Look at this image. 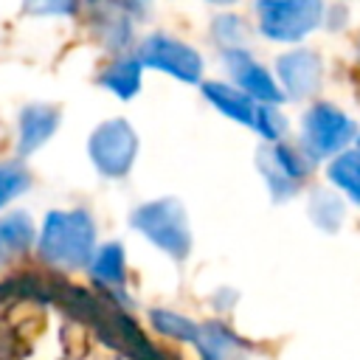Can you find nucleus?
Segmentation results:
<instances>
[{"mask_svg":"<svg viewBox=\"0 0 360 360\" xmlns=\"http://www.w3.org/2000/svg\"><path fill=\"white\" fill-rule=\"evenodd\" d=\"M37 248L39 256L53 267H84L96 253V222L84 208L48 211Z\"/></svg>","mask_w":360,"mask_h":360,"instance_id":"nucleus-1","label":"nucleus"},{"mask_svg":"<svg viewBox=\"0 0 360 360\" xmlns=\"http://www.w3.org/2000/svg\"><path fill=\"white\" fill-rule=\"evenodd\" d=\"M129 222L138 233H143L155 248L169 253L174 262H183L191 253L188 217H186V208L174 197H160V200L138 205Z\"/></svg>","mask_w":360,"mask_h":360,"instance_id":"nucleus-2","label":"nucleus"},{"mask_svg":"<svg viewBox=\"0 0 360 360\" xmlns=\"http://www.w3.org/2000/svg\"><path fill=\"white\" fill-rule=\"evenodd\" d=\"M259 31L273 42H301L323 20V0H256Z\"/></svg>","mask_w":360,"mask_h":360,"instance_id":"nucleus-3","label":"nucleus"},{"mask_svg":"<svg viewBox=\"0 0 360 360\" xmlns=\"http://www.w3.org/2000/svg\"><path fill=\"white\" fill-rule=\"evenodd\" d=\"M357 138V124L335 104H315L301 118V146L312 160L340 155L349 141Z\"/></svg>","mask_w":360,"mask_h":360,"instance_id":"nucleus-4","label":"nucleus"},{"mask_svg":"<svg viewBox=\"0 0 360 360\" xmlns=\"http://www.w3.org/2000/svg\"><path fill=\"white\" fill-rule=\"evenodd\" d=\"M87 152H90V160H93L98 174L118 180V177H127L132 163H135L138 135L129 127V121L110 118L93 129L90 141H87Z\"/></svg>","mask_w":360,"mask_h":360,"instance_id":"nucleus-5","label":"nucleus"},{"mask_svg":"<svg viewBox=\"0 0 360 360\" xmlns=\"http://www.w3.org/2000/svg\"><path fill=\"white\" fill-rule=\"evenodd\" d=\"M138 59L141 65L169 73L186 84H200L202 79V56L191 45L169 34H149L138 45Z\"/></svg>","mask_w":360,"mask_h":360,"instance_id":"nucleus-6","label":"nucleus"},{"mask_svg":"<svg viewBox=\"0 0 360 360\" xmlns=\"http://www.w3.org/2000/svg\"><path fill=\"white\" fill-rule=\"evenodd\" d=\"M276 76H278V84L284 87V96L309 98L321 87L323 65H321V56L315 51L295 48V51H287L276 59Z\"/></svg>","mask_w":360,"mask_h":360,"instance_id":"nucleus-7","label":"nucleus"},{"mask_svg":"<svg viewBox=\"0 0 360 360\" xmlns=\"http://www.w3.org/2000/svg\"><path fill=\"white\" fill-rule=\"evenodd\" d=\"M225 68L233 79V84L239 90H245L256 104H278L284 98V90L281 84L267 73V68H262L250 53L248 48H239V51H225Z\"/></svg>","mask_w":360,"mask_h":360,"instance_id":"nucleus-8","label":"nucleus"},{"mask_svg":"<svg viewBox=\"0 0 360 360\" xmlns=\"http://www.w3.org/2000/svg\"><path fill=\"white\" fill-rule=\"evenodd\" d=\"M90 25L107 51H127L132 42L129 8L121 0H82Z\"/></svg>","mask_w":360,"mask_h":360,"instance_id":"nucleus-9","label":"nucleus"},{"mask_svg":"<svg viewBox=\"0 0 360 360\" xmlns=\"http://www.w3.org/2000/svg\"><path fill=\"white\" fill-rule=\"evenodd\" d=\"M59 127V110L48 104H28L20 112V135H17V155L25 158L37 152L42 143L51 141V135Z\"/></svg>","mask_w":360,"mask_h":360,"instance_id":"nucleus-10","label":"nucleus"},{"mask_svg":"<svg viewBox=\"0 0 360 360\" xmlns=\"http://www.w3.org/2000/svg\"><path fill=\"white\" fill-rule=\"evenodd\" d=\"M202 96H205V101L217 110V112H222L225 118H231V121H239V124H253V115H256V101L245 93V90H239L236 84H228V82H205L202 84Z\"/></svg>","mask_w":360,"mask_h":360,"instance_id":"nucleus-11","label":"nucleus"},{"mask_svg":"<svg viewBox=\"0 0 360 360\" xmlns=\"http://www.w3.org/2000/svg\"><path fill=\"white\" fill-rule=\"evenodd\" d=\"M34 239H37L34 219L25 211H11L0 217V264L25 253L34 245Z\"/></svg>","mask_w":360,"mask_h":360,"instance_id":"nucleus-12","label":"nucleus"},{"mask_svg":"<svg viewBox=\"0 0 360 360\" xmlns=\"http://www.w3.org/2000/svg\"><path fill=\"white\" fill-rule=\"evenodd\" d=\"M194 346L202 360H239V338L228 332L222 323H200Z\"/></svg>","mask_w":360,"mask_h":360,"instance_id":"nucleus-13","label":"nucleus"},{"mask_svg":"<svg viewBox=\"0 0 360 360\" xmlns=\"http://www.w3.org/2000/svg\"><path fill=\"white\" fill-rule=\"evenodd\" d=\"M141 70H143V65H141L138 56H124V59L110 62V65L101 70L98 82H101L112 96H118V98H132V96H138V90H141Z\"/></svg>","mask_w":360,"mask_h":360,"instance_id":"nucleus-14","label":"nucleus"},{"mask_svg":"<svg viewBox=\"0 0 360 360\" xmlns=\"http://www.w3.org/2000/svg\"><path fill=\"white\" fill-rule=\"evenodd\" d=\"M90 276L110 287V290H118L124 287V278H127V256H124V248L118 242H107L101 248H96L93 259H90Z\"/></svg>","mask_w":360,"mask_h":360,"instance_id":"nucleus-15","label":"nucleus"},{"mask_svg":"<svg viewBox=\"0 0 360 360\" xmlns=\"http://www.w3.org/2000/svg\"><path fill=\"white\" fill-rule=\"evenodd\" d=\"M343 214H346V205L343 200L329 191V188H315L309 194V219L321 228V231H338L340 222H343Z\"/></svg>","mask_w":360,"mask_h":360,"instance_id":"nucleus-16","label":"nucleus"},{"mask_svg":"<svg viewBox=\"0 0 360 360\" xmlns=\"http://www.w3.org/2000/svg\"><path fill=\"white\" fill-rule=\"evenodd\" d=\"M326 177L332 186L346 191L354 202H360V152H340L338 158H332Z\"/></svg>","mask_w":360,"mask_h":360,"instance_id":"nucleus-17","label":"nucleus"},{"mask_svg":"<svg viewBox=\"0 0 360 360\" xmlns=\"http://www.w3.org/2000/svg\"><path fill=\"white\" fill-rule=\"evenodd\" d=\"M267 155L273 158V163L290 177V180H304L307 174H309V169H312V158L304 152V146H292V143H287V141H281V143H270L267 146Z\"/></svg>","mask_w":360,"mask_h":360,"instance_id":"nucleus-18","label":"nucleus"},{"mask_svg":"<svg viewBox=\"0 0 360 360\" xmlns=\"http://www.w3.org/2000/svg\"><path fill=\"white\" fill-rule=\"evenodd\" d=\"M149 321H152V326L158 332H163V335H169L174 340H186V343H194L197 329H200V323H194V321H188V318H183L177 312H169V309H152Z\"/></svg>","mask_w":360,"mask_h":360,"instance_id":"nucleus-19","label":"nucleus"},{"mask_svg":"<svg viewBox=\"0 0 360 360\" xmlns=\"http://www.w3.org/2000/svg\"><path fill=\"white\" fill-rule=\"evenodd\" d=\"M267 143H281L287 138V118L276 104H256V115L250 124Z\"/></svg>","mask_w":360,"mask_h":360,"instance_id":"nucleus-20","label":"nucleus"},{"mask_svg":"<svg viewBox=\"0 0 360 360\" xmlns=\"http://www.w3.org/2000/svg\"><path fill=\"white\" fill-rule=\"evenodd\" d=\"M259 160V169H262V174H264V180H267V188H270V194H273V200L276 202H284V200H290L295 191H298V183L295 180H290L276 163H273V158L267 155V149H262L259 155H256Z\"/></svg>","mask_w":360,"mask_h":360,"instance_id":"nucleus-21","label":"nucleus"},{"mask_svg":"<svg viewBox=\"0 0 360 360\" xmlns=\"http://www.w3.org/2000/svg\"><path fill=\"white\" fill-rule=\"evenodd\" d=\"M211 34L219 42L222 53L225 51H239V48L248 45V28H245V22L239 17H231V14L217 17L214 25H211Z\"/></svg>","mask_w":360,"mask_h":360,"instance_id":"nucleus-22","label":"nucleus"},{"mask_svg":"<svg viewBox=\"0 0 360 360\" xmlns=\"http://www.w3.org/2000/svg\"><path fill=\"white\" fill-rule=\"evenodd\" d=\"M31 186V174L20 163H0V208L17 200Z\"/></svg>","mask_w":360,"mask_h":360,"instance_id":"nucleus-23","label":"nucleus"},{"mask_svg":"<svg viewBox=\"0 0 360 360\" xmlns=\"http://www.w3.org/2000/svg\"><path fill=\"white\" fill-rule=\"evenodd\" d=\"M82 0H22L25 11L34 17H70Z\"/></svg>","mask_w":360,"mask_h":360,"instance_id":"nucleus-24","label":"nucleus"},{"mask_svg":"<svg viewBox=\"0 0 360 360\" xmlns=\"http://www.w3.org/2000/svg\"><path fill=\"white\" fill-rule=\"evenodd\" d=\"M121 3H124L127 8H132V11H143V8H146L152 0H121Z\"/></svg>","mask_w":360,"mask_h":360,"instance_id":"nucleus-25","label":"nucleus"},{"mask_svg":"<svg viewBox=\"0 0 360 360\" xmlns=\"http://www.w3.org/2000/svg\"><path fill=\"white\" fill-rule=\"evenodd\" d=\"M208 3H214V6H231V3H236V0H208Z\"/></svg>","mask_w":360,"mask_h":360,"instance_id":"nucleus-26","label":"nucleus"},{"mask_svg":"<svg viewBox=\"0 0 360 360\" xmlns=\"http://www.w3.org/2000/svg\"><path fill=\"white\" fill-rule=\"evenodd\" d=\"M357 152H360V135H357Z\"/></svg>","mask_w":360,"mask_h":360,"instance_id":"nucleus-27","label":"nucleus"}]
</instances>
